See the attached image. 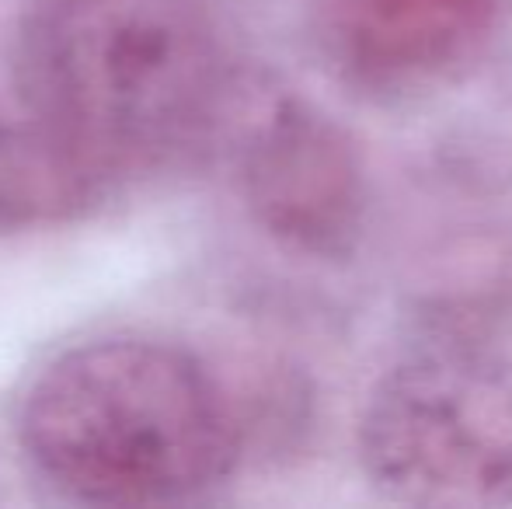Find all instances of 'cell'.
Wrapping results in <instances>:
<instances>
[{
	"instance_id": "4",
	"label": "cell",
	"mask_w": 512,
	"mask_h": 509,
	"mask_svg": "<svg viewBox=\"0 0 512 509\" xmlns=\"http://www.w3.org/2000/svg\"><path fill=\"white\" fill-rule=\"evenodd\" d=\"M237 182L244 203L283 248L345 262L370 213V182L356 140L300 95H272L241 123Z\"/></svg>"
},
{
	"instance_id": "3",
	"label": "cell",
	"mask_w": 512,
	"mask_h": 509,
	"mask_svg": "<svg viewBox=\"0 0 512 509\" xmlns=\"http://www.w3.org/2000/svg\"><path fill=\"white\" fill-rule=\"evenodd\" d=\"M356 447L387 503L512 506V363L471 346L418 349L373 384Z\"/></svg>"
},
{
	"instance_id": "1",
	"label": "cell",
	"mask_w": 512,
	"mask_h": 509,
	"mask_svg": "<svg viewBox=\"0 0 512 509\" xmlns=\"http://www.w3.org/2000/svg\"><path fill=\"white\" fill-rule=\"evenodd\" d=\"M21 454L88 506H168L227 482L241 422L189 349L98 339L39 370L18 412Z\"/></svg>"
},
{
	"instance_id": "2",
	"label": "cell",
	"mask_w": 512,
	"mask_h": 509,
	"mask_svg": "<svg viewBox=\"0 0 512 509\" xmlns=\"http://www.w3.org/2000/svg\"><path fill=\"white\" fill-rule=\"evenodd\" d=\"M18 70L32 123L102 178L199 147L230 109L196 0H35Z\"/></svg>"
},
{
	"instance_id": "5",
	"label": "cell",
	"mask_w": 512,
	"mask_h": 509,
	"mask_svg": "<svg viewBox=\"0 0 512 509\" xmlns=\"http://www.w3.org/2000/svg\"><path fill=\"white\" fill-rule=\"evenodd\" d=\"M506 0H324L338 67L373 91L446 81L485 49Z\"/></svg>"
}]
</instances>
